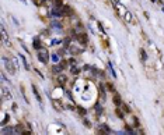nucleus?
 I'll use <instances>...</instances> for the list:
<instances>
[{"label":"nucleus","mask_w":164,"mask_h":135,"mask_svg":"<svg viewBox=\"0 0 164 135\" xmlns=\"http://www.w3.org/2000/svg\"><path fill=\"white\" fill-rule=\"evenodd\" d=\"M62 14L63 15H72L73 11H72V8H70L69 6H63L62 7Z\"/></svg>","instance_id":"obj_7"},{"label":"nucleus","mask_w":164,"mask_h":135,"mask_svg":"<svg viewBox=\"0 0 164 135\" xmlns=\"http://www.w3.org/2000/svg\"><path fill=\"white\" fill-rule=\"evenodd\" d=\"M115 7L118 8V13L121 14V15H125V14H126V10H125L124 6H121V4H118V3H115Z\"/></svg>","instance_id":"obj_9"},{"label":"nucleus","mask_w":164,"mask_h":135,"mask_svg":"<svg viewBox=\"0 0 164 135\" xmlns=\"http://www.w3.org/2000/svg\"><path fill=\"white\" fill-rule=\"evenodd\" d=\"M20 59H21V61H23V64H24V67H25V70H29L28 63H27V60H25V57H24L23 54H20Z\"/></svg>","instance_id":"obj_14"},{"label":"nucleus","mask_w":164,"mask_h":135,"mask_svg":"<svg viewBox=\"0 0 164 135\" xmlns=\"http://www.w3.org/2000/svg\"><path fill=\"white\" fill-rule=\"evenodd\" d=\"M76 39L79 40V42L81 43V45H87V42H88V39H87V35L83 34V32H81V34H77Z\"/></svg>","instance_id":"obj_4"},{"label":"nucleus","mask_w":164,"mask_h":135,"mask_svg":"<svg viewBox=\"0 0 164 135\" xmlns=\"http://www.w3.org/2000/svg\"><path fill=\"white\" fill-rule=\"evenodd\" d=\"M65 66H66V63H65V61L59 63V64H56V66H53V73H55V74L62 73L63 70H65Z\"/></svg>","instance_id":"obj_5"},{"label":"nucleus","mask_w":164,"mask_h":135,"mask_svg":"<svg viewBox=\"0 0 164 135\" xmlns=\"http://www.w3.org/2000/svg\"><path fill=\"white\" fill-rule=\"evenodd\" d=\"M9 99V100H11V93L9 92V89L7 88H4V86H1V99Z\"/></svg>","instance_id":"obj_6"},{"label":"nucleus","mask_w":164,"mask_h":135,"mask_svg":"<svg viewBox=\"0 0 164 135\" xmlns=\"http://www.w3.org/2000/svg\"><path fill=\"white\" fill-rule=\"evenodd\" d=\"M32 92H34V95H35V98H37V100L39 102H42V99H41V95H39V92H38V89H37V86L35 85H32Z\"/></svg>","instance_id":"obj_10"},{"label":"nucleus","mask_w":164,"mask_h":135,"mask_svg":"<svg viewBox=\"0 0 164 135\" xmlns=\"http://www.w3.org/2000/svg\"><path fill=\"white\" fill-rule=\"evenodd\" d=\"M114 102H115V105H116V106H119V105H121V100H119V96H115V99H114Z\"/></svg>","instance_id":"obj_23"},{"label":"nucleus","mask_w":164,"mask_h":135,"mask_svg":"<svg viewBox=\"0 0 164 135\" xmlns=\"http://www.w3.org/2000/svg\"><path fill=\"white\" fill-rule=\"evenodd\" d=\"M21 1H23V3H27V0H21Z\"/></svg>","instance_id":"obj_27"},{"label":"nucleus","mask_w":164,"mask_h":135,"mask_svg":"<svg viewBox=\"0 0 164 135\" xmlns=\"http://www.w3.org/2000/svg\"><path fill=\"white\" fill-rule=\"evenodd\" d=\"M1 61H3V64H4V68H6L9 73H10V74H16L17 68L14 67V63H13V60H9L7 57H1Z\"/></svg>","instance_id":"obj_1"},{"label":"nucleus","mask_w":164,"mask_h":135,"mask_svg":"<svg viewBox=\"0 0 164 135\" xmlns=\"http://www.w3.org/2000/svg\"><path fill=\"white\" fill-rule=\"evenodd\" d=\"M1 43L6 46L10 45V42L7 39V32H6V29H4V25H1Z\"/></svg>","instance_id":"obj_3"},{"label":"nucleus","mask_w":164,"mask_h":135,"mask_svg":"<svg viewBox=\"0 0 164 135\" xmlns=\"http://www.w3.org/2000/svg\"><path fill=\"white\" fill-rule=\"evenodd\" d=\"M38 60H39L41 63H44V64L48 63V60H49V54H48V50H46V49H41L39 50V53H38Z\"/></svg>","instance_id":"obj_2"},{"label":"nucleus","mask_w":164,"mask_h":135,"mask_svg":"<svg viewBox=\"0 0 164 135\" xmlns=\"http://www.w3.org/2000/svg\"><path fill=\"white\" fill-rule=\"evenodd\" d=\"M1 134H14V127H4V125H3Z\"/></svg>","instance_id":"obj_8"},{"label":"nucleus","mask_w":164,"mask_h":135,"mask_svg":"<svg viewBox=\"0 0 164 135\" xmlns=\"http://www.w3.org/2000/svg\"><path fill=\"white\" fill-rule=\"evenodd\" d=\"M84 125H86V127H91L90 121H87V120H84Z\"/></svg>","instance_id":"obj_26"},{"label":"nucleus","mask_w":164,"mask_h":135,"mask_svg":"<svg viewBox=\"0 0 164 135\" xmlns=\"http://www.w3.org/2000/svg\"><path fill=\"white\" fill-rule=\"evenodd\" d=\"M66 81H68V78H66L65 75H59V77H58V82H59L60 85H65L66 84Z\"/></svg>","instance_id":"obj_13"},{"label":"nucleus","mask_w":164,"mask_h":135,"mask_svg":"<svg viewBox=\"0 0 164 135\" xmlns=\"http://www.w3.org/2000/svg\"><path fill=\"white\" fill-rule=\"evenodd\" d=\"M96 110H97V114H101V113H102V107L100 106V105H97V106H96Z\"/></svg>","instance_id":"obj_22"},{"label":"nucleus","mask_w":164,"mask_h":135,"mask_svg":"<svg viewBox=\"0 0 164 135\" xmlns=\"http://www.w3.org/2000/svg\"><path fill=\"white\" fill-rule=\"evenodd\" d=\"M108 67H109V71H111V74H112V77H114V78H116V73H115V70H114L112 63H109V64H108Z\"/></svg>","instance_id":"obj_15"},{"label":"nucleus","mask_w":164,"mask_h":135,"mask_svg":"<svg viewBox=\"0 0 164 135\" xmlns=\"http://www.w3.org/2000/svg\"><path fill=\"white\" fill-rule=\"evenodd\" d=\"M23 132V127L21 125H16L14 127V134H21Z\"/></svg>","instance_id":"obj_16"},{"label":"nucleus","mask_w":164,"mask_h":135,"mask_svg":"<svg viewBox=\"0 0 164 135\" xmlns=\"http://www.w3.org/2000/svg\"><path fill=\"white\" fill-rule=\"evenodd\" d=\"M140 59L143 60V61H146V60H147V53H146L145 50H143V49L140 50Z\"/></svg>","instance_id":"obj_17"},{"label":"nucleus","mask_w":164,"mask_h":135,"mask_svg":"<svg viewBox=\"0 0 164 135\" xmlns=\"http://www.w3.org/2000/svg\"><path fill=\"white\" fill-rule=\"evenodd\" d=\"M11 60H13V63H14V67H16V68H18V63H17V60H16L14 57H13Z\"/></svg>","instance_id":"obj_25"},{"label":"nucleus","mask_w":164,"mask_h":135,"mask_svg":"<svg viewBox=\"0 0 164 135\" xmlns=\"http://www.w3.org/2000/svg\"><path fill=\"white\" fill-rule=\"evenodd\" d=\"M70 71H72V74H73V75H77V74L80 73V68H77L76 66H74V67H72V70H70Z\"/></svg>","instance_id":"obj_18"},{"label":"nucleus","mask_w":164,"mask_h":135,"mask_svg":"<svg viewBox=\"0 0 164 135\" xmlns=\"http://www.w3.org/2000/svg\"><path fill=\"white\" fill-rule=\"evenodd\" d=\"M52 27H53V28L60 29V24H59V21H52Z\"/></svg>","instance_id":"obj_21"},{"label":"nucleus","mask_w":164,"mask_h":135,"mask_svg":"<svg viewBox=\"0 0 164 135\" xmlns=\"http://www.w3.org/2000/svg\"><path fill=\"white\" fill-rule=\"evenodd\" d=\"M124 18H125L126 22H133V17H132V13L130 11H126V14L124 15Z\"/></svg>","instance_id":"obj_11"},{"label":"nucleus","mask_w":164,"mask_h":135,"mask_svg":"<svg viewBox=\"0 0 164 135\" xmlns=\"http://www.w3.org/2000/svg\"><path fill=\"white\" fill-rule=\"evenodd\" d=\"M51 59H52V61H53V63H58V61H59V56H58L56 53H53V54L51 56Z\"/></svg>","instance_id":"obj_19"},{"label":"nucleus","mask_w":164,"mask_h":135,"mask_svg":"<svg viewBox=\"0 0 164 135\" xmlns=\"http://www.w3.org/2000/svg\"><path fill=\"white\" fill-rule=\"evenodd\" d=\"M98 29H100V34H102V35L105 34V32H104V29H102V27H101V24H100V22H98Z\"/></svg>","instance_id":"obj_24"},{"label":"nucleus","mask_w":164,"mask_h":135,"mask_svg":"<svg viewBox=\"0 0 164 135\" xmlns=\"http://www.w3.org/2000/svg\"><path fill=\"white\" fill-rule=\"evenodd\" d=\"M52 105H53V107H55V109H58L59 112H62V110H63V106L58 100H53V102H52Z\"/></svg>","instance_id":"obj_12"},{"label":"nucleus","mask_w":164,"mask_h":135,"mask_svg":"<svg viewBox=\"0 0 164 135\" xmlns=\"http://www.w3.org/2000/svg\"><path fill=\"white\" fill-rule=\"evenodd\" d=\"M34 47H35V49H38V50H41V43H39V40H38V39L34 40Z\"/></svg>","instance_id":"obj_20"}]
</instances>
